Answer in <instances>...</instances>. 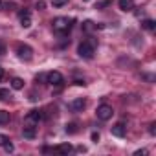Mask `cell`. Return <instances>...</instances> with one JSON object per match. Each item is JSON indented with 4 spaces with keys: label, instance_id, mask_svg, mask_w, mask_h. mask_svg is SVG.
<instances>
[{
    "label": "cell",
    "instance_id": "25",
    "mask_svg": "<svg viewBox=\"0 0 156 156\" xmlns=\"http://www.w3.org/2000/svg\"><path fill=\"white\" fill-rule=\"evenodd\" d=\"M92 141H99V132H92Z\"/></svg>",
    "mask_w": 156,
    "mask_h": 156
},
{
    "label": "cell",
    "instance_id": "21",
    "mask_svg": "<svg viewBox=\"0 0 156 156\" xmlns=\"http://www.w3.org/2000/svg\"><path fill=\"white\" fill-rule=\"evenodd\" d=\"M64 4H68V0H53V6L55 8H62Z\"/></svg>",
    "mask_w": 156,
    "mask_h": 156
},
{
    "label": "cell",
    "instance_id": "3",
    "mask_svg": "<svg viewBox=\"0 0 156 156\" xmlns=\"http://www.w3.org/2000/svg\"><path fill=\"white\" fill-rule=\"evenodd\" d=\"M41 119H42V112L41 110H30L26 114V118H24V125L26 127H35V125H39Z\"/></svg>",
    "mask_w": 156,
    "mask_h": 156
},
{
    "label": "cell",
    "instance_id": "4",
    "mask_svg": "<svg viewBox=\"0 0 156 156\" xmlns=\"http://www.w3.org/2000/svg\"><path fill=\"white\" fill-rule=\"evenodd\" d=\"M46 83L51 85V87H62L64 77H62L61 72H50V73H46Z\"/></svg>",
    "mask_w": 156,
    "mask_h": 156
},
{
    "label": "cell",
    "instance_id": "31",
    "mask_svg": "<svg viewBox=\"0 0 156 156\" xmlns=\"http://www.w3.org/2000/svg\"><path fill=\"white\" fill-rule=\"evenodd\" d=\"M85 2H88V0H85Z\"/></svg>",
    "mask_w": 156,
    "mask_h": 156
},
{
    "label": "cell",
    "instance_id": "24",
    "mask_svg": "<svg viewBox=\"0 0 156 156\" xmlns=\"http://www.w3.org/2000/svg\"><path fill=\"white\" fill-rule=\"evenodd\" d=\"M8 140H9V138H8L6 134H0V145H4V143H6Z\"/></svg>",
    "mask_w": 156,
    "mask_h": 156
},
{
    "label": "cell",
    "instance_id": "14",
    "mask_svg": "<svg viewBox=\"0 0 156 156\" xmlns=\"http://www.w3.org/2000/svg\"><path fill=\"white\" fill-rule=\"evenodd\" d=\"M22 134H24V138H28V140H33V138H35V127H24Z\"/></svg>",
    "mask_w": 156,
    "mask_h": 156
},
{
    "label": "cell",
    "instance_id": "28",
    "mask_svg": "<svg viewBox=\"0 0 156 156\" xmlns=\"http://www.w3.org/2000/svg\"><path fill=\"white\" fill-rule=\"evenodd\" d=\"M44 8V2H37V9H42Z\"/></svg>",
    "mask_w": 156,
    "mask_h": 156
},
{
    "label": "cell",
    "instance_id": "15",
    "mask_svg": "<svg viewBox=\"0 0 156 156\" xmlns=\"http://www.w3.org/2000/svg\"><path fill=\"white\" fill-rule=\"evenodd\" d=\"M9 119H11V116H9V112H8V110H0V125L9 123Z\"/></svg>",
    "mask_w": 156,
    "mask_h": 156
},
{
    "label": "cell",
    "instance_id": "11",
    "mask_svg": "<svg viewBox=\"0 0 156 156\" xmlns=\"http://www.w3.org/2000/svg\"><path fill=\"white\" fill-rule=\"evenodd\" d=\"M55 151H57L59 154H70V152H72V145H70V143H61V145L55 147Z\"/></svg>",
    "mask_w": 156,
    "mask_h": 156
},
{
    "label": "cell",
    "instance_id": "17",
    "mask_svg": "<svg viewBox=\"0 0 156 156\" xmlns=\"http://www.w3.org/2000/svg\"><path fill=\"white\" fill-rule=\"evenodd\" d=\"M96 28H98V26H96L92 20H85V22H83V30H85V31H92V30H96Z\"/></svg>",
    "mask_w": 156,
    "mask_h": 156
},
{
    "label": "cell",
    "instance_id": "13",
    "mask_svg": "<svg viewBox=\"0 0 156 156\" xmlns=\"http://www.w3.org/2000/svg\"><path fill=\"white\" fill-rule=\"evenodd\" d=\"M141 28L147 30V31H154V30H156V22H154L152 19H147V20L141 22Z\"/></svg>",
    "mask_w": 156,
    "mask_h": 156
},
{
    "label": "cell",
    "instance_id": "8",
    "mask_svg": "<svg viewBox=\"0 0 156 156\" xmlns=\"http://www.w3.org/2000/svg\"><path fill=\"white\" fill-rule=\"evenodd\" d=\"M19 20H20V26H22V28H30V26H31L30 11H28V9H22V11L19 13Z\"/></svg>",
    "mask_w": 156,
    "mask_h": 156
},
{
    "label": "cell",
    "instance_id": "30",
    "mask_svg": "<svg viewBox=\"0 0 156 156\" xmlns=\"http://www.w3.org/2000/svg\"><path fill=\"white\" fill-rule=\"evenodd\" d=\"M2 6H4V4H2V0H0V8H2Z\"/></svg>",
    "mask_w": 156,
    "mask_h": 156
},
{
    "label": "cell",
    "instance_id": "20",
    "mask_svg": "<svg viewBox=\"0 0 156 156\" xmlns=\"http://www.w3.org/2000/svg\"><path fill=\"white\" fill-rule=\"evenodd\" d=\"M2 147H4V151H6V152H13V151H15V147H13V143H11L9 140H8V141L2 145Z\"/></svg>",
    "mask_w": 156,
    "mask_h": 156
},
{
    "label": "cell",
    "instance_id": "16",
    "mask_svg": "<svg viewBox=\"0 0 156 156\" xmlns=\"http://www.w3.org/2000/svg\"><path fill=\"white\" fill-rule=\"evenodd\" d=\"M9 98H11V94L8 88H0V101H8Z\"/></svg>",
    "mask_w": 156,
    "mask_h": 156
},
{
    "label": "cell",
    "instance_id": "22",
    "mask_svg": "<svg viewBox=\"0 0 156 156\" xmlns=\"http://www.w3.org/2000/svg\"><path fill=\"white\" fill-rule=\"evenodd\" d=\"M35 81H37V83H46V73H39V75L35 77Z\"/></svg>",
    "mask_w": 156,
    "mask_h": 156
},
{
    "label": "cell",
    "instance_id": "9",
    "mask_svg": "<svg viewBox=\"0 0 156 156\" xmlns=\"http://www.w3.org/2000/svg\"><path fill=\"white\" fill-rule=\"evenodd\" d=\"M112 134L116 136V138H123L125 134H127V127H125V123H116L114 127H112Z\"/></svg>",
    "mask_w": 156,
    "mask_h": 156
},
{
    "label": "cell",
    "instance_id": "2",
    "mask_svg": "<svg viewBox=\"0 0 156 156\" xmlns=\"http://www.w3.org/2000/svg\"><path fill=\"white\" fill-rule=\"evenodd\" d=\"M77 53H79V57H83V59H92L94 53H96V46H94V42H90V41L81 42L79 48H77Z\"/></svg>",
    "mask_w": 156,
    "mask_h": 156
},
{
    "label": "cell",
    "instance_id": "5",
    "mask_svg": "<svg viewBox=\"0 0 156 156\" xmlns=\"http://www.w3.org/2000/svg\"><path fill=\"white\" fill-rule=\"evenodd\" d=\"M96 114H98V118L101 119V121H108L110 118H112V114H114V110H112V107L110 105H99L98 107V110H96Z\"/></svg>",
    "mask_w": 156,
    "mask_h": 156
},
{
    "label": "cell",
    "instance_id": "12",
    "mask_svg": "<svg viewBox=\"0 0 156 156\" xmlns=\"http://www.w3.org/2000/svg\"><path fill=\"white\" fill-rule=\"evenodd\" d=\"M11 88L13 90H22L24 88V79H20V77H13V79H11Z\"/></svg>",
    "mask_w": 156,
    "mask_h": 156
},
{
    "label": "cell",
    "instance_id": "23",
    "mask_svg": "<svg viewBox=\"0 0 156 156\" xmlns=\"http://www.w3.org/2000/svg\"><path fill=\"white\" fill-rule=\"evenodd\" d=\"M149 132H151L152 136L156 134V123H151V125H149Z\"/></svg>",
    "mask_w": 156,
    "mask_h": 156
},
{
    "label": "cell",
    "instance_id": "10",
    "mask_svg": "<svg viewBox=\"0 0 156 156\" xmlns=\"http://www.w3.org/2000/svg\"><path fill=\"white\" fill-rule=\"evenodd\" d=\"M118 6H119V9H121V11L129 13V11H132V9H134V0H119Z\"/></svg>",
    "mask_w": 156,
    "mask_h": 156
},
{
    "label": "cell",
    "instance_id": "27",
    "mask_svg": "<svg viewBox=\"0 0 156 156\" xmlns=\"http://www.w3.org/2000/svg\"><path fill=\"white\" fill-rule=\"evenodd\" d=\"M75 85H77V87H85V81H81V79H75Z\"/></svg>",
    "mask_w": 156,
    "mask_h": 156
},
{
    "label": "cell",
    "instance_id": "19",
    "mask_svg": "<svg viewBox=\"0 0 156 156\" xmlns=\"http://www.w3.org/2000/svg\"><path fill=\"white\" fill-rule=\"evenodd\" d=\"M112 2L110 0H103V2H98V6H96V9H105V8H108Z\"/></svg>",
    "mask_w": 156,
    "mask_h": 156
},
{
    "label": "cell",
    "instance_id": "29",
    "mask_svg": "<svg viewBox=\"0 0 156 156\" xmlns=\"http://www.w3.org/2000/svg\"><path fill=\"white\" fill-rule=\"evenodd\" d=\"M4 77V68H0V79Z\"/></svg>",
    "mask_w": 156,
    "mask_h": 156
},
{
    "label": "cell",
    "instance_id": "1",
    "mask_svg": "<svg viewBox=\"0 0 156 156\" xmlns=\"http://www.w3.org/2000/svg\"><path fill=\"white\" fill-rule=\"evenodd\" d=\"M51 26H53V31H57V33H68L72 28V20L66 17H57V19H53Z\"/></svg>",
    "mask_w": 156,
    "mask_h": 156
},
{
    "label": "cell",
    "instance_id": "6",
    "mask_svg": "<svg viewBox=\"0 0 156 156\" xmlns=\"http://www.w3.org/2000/svg\"><path fill=\"white\" fill-rule=\"evenodd\" d=\"M17 53H19V57L24 59V61H30V59L33 57V50H31V46H28V44H20V46L17 48Z\"/></svg>",
    "mask_w": 156,
    "mask_h": 156
},
{
    "label": "cell",
    "instance_id": "26",
    "mask_svg": "<svg viewBox=\"0 0 156 156\" xmlns=\"http://www.w3.org/2000/svg\"><path fill=\"white\" fill-rule=\"evenodd\" d=\"M134 154H136V156H147V151H145V149H141V151H136Z\"/></svg>",
    "mask_w": 156,
    "mask_h": 156
},
{
    "label": "cell",
    "instance_id": "7",
    "mask_svg": "<svg viewBox=\"0 0 156 156\" xmlns=\"http://www.w3.org/2000/svg\"><path fill=\"white\" fill-rule=\"evenodd\" d=\"M85 107H87V101H85L83 98H77V99H73V101L70 103V110H72V112H81Z\"/></svg>",
    "mask_w": 156,
    "mask_h": 156
},
{
    "label": "cell",
    "instance_id": "18",
    "mask_svg": "<svg viewBox=\"0 0 156 156\" xmlns=\"http://www.w3.org/2000/svg\"><path fill=\"white\" fill-rule=\"evenodd\" d=\"M77 130H79V129H77V123H68L66 125V132L68 134H75Z\"/></svg>",
    "mask_w": 156,
    "mask_h": 156
}]
</instances>
